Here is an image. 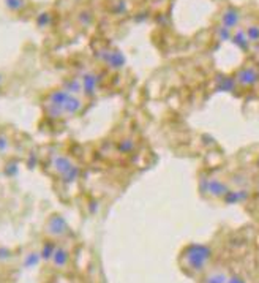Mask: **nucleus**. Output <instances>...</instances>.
<instances>
[{"mask_svg": "<svg viewBox=\"0 0 259 283\" xmlns=\"http://www.w3.org/2000/svg\"><path fill=\"white\" fill-rule=\"evenodd\" d=\"M239 21H240V16H239V11L235 8H228L221 16V23L225 24V27H228V29L235 27L239 24Z\"/></svg>", "mask_w": 259, "mask_h": 283, "instance_id": "6", "label": "nucleus"}, {"mask_svg": "<svg viewBox=\"0 0 259 283\" xmlns=\"http://www.w3.org/2000/svg\"><path fill=\"white\" fill-rule=\"evenodd\" d=\"M199 187H201L202 193H206V195L212 196V198H221V200L226 196V193L231 190L228 182L221 180V179H216V178H202Z\"/></svg>", "mask_w": 259, "mask_h": 283, "instance_id": "2", "label": "nucleus"}, {"mask_svg": "<svg viewBox=\"0 0 259 283\" xmlns=\"http://www.w3.org/2000/svg\"><path fill=\"white\" fill-rule=\"evenodd\" d=\"M258 163H259V155H258Z\"/></svg>", "mask_w": 259, "mask_h": 283, "instance_id": "13", "label": "nucleus"}, {"mask_svg": "<svg viewBox=\"0 0 259 283\" xmlns=\"http://www.w3.org/2000/svg\"><path fill=\"white\" fill-rule=\"evenodd\" d=\"M250 198V190L247 188H239V190H229L226 196L223 198V201L226 204H240L245 203Z\"/></svg>", "mask_w": 259, "mask_h": 283, "instance_id": "4", "label": "nucleus"}, {"mask_svg": "<svg viewBox=\"0 0 259 283\" xmlns=\"http://www.w3.org/2000/svg\"><path fill=\"white\" fill-rule=\"evenodd\" d=\"M52 263L55 267H64L67 266L68 263V252L65 249H62V247H59V249L54 250V255H52Z\"/></svg>", "mask_w": 259, "mask_h": 283, "instance_id": "8", "label": "nucleus"}, {"mask_svg": "<svg viewBox=\"0 0 259 283\" xmlns=\"http://www.w3.org/2000/svg\"><path fill=\"white\" fill-rule=\"evenodd\" d=\"M233 41H234V45H237L240 49H248L250 48V40H248L247 33H245L243 30H237L233 35Z\"/></svg>", "mask_w": 259, "mask_h": 283, "instance_id": "9", "label": "nucleus"}, {"mask_svg": "<svg viewBox=\"0 0 259 283\" xmlns=\"http://www.w3.org/2000/svg\"><path fill=\"white\" fill-rule=\"evenodd\" d=\"M245 33H247L248 40L253 41V43H258L259 41V26H250Z\"/></svg>", "mask_w": 259, "mask_h": 283, "instance_id": "11", "label": "nucleus"}, {"mask_svg": "<svg viewBox=\"0 0 259 283\" xmlns=\"http://www.w3.org/2000/svg\"><path fill=\"white\" fill-rule=\"evenodd\" d=\"M235 82L242 87H251L259 82V73L255 67H243L235 75Z\"/></svg>", "mask_w": 259, "mask_h": 283, "instance_id": "3", "label": "nucleus"}, {"mask_svg": "<svg viewBox=\"0 0 259 283\" xmlns=\"http://www.w3.org/2000/svg\"><path fill=\"white\" fill-rule=\"evenodd\" d=\"M258 70H259V63H258Z\"/></svg>", "mask_w": 259, "mask_h": 283, "instance_id": "14", "label": "nucleus"}, {"mask_svg": "<svg viewBox=\"0 0 259 283\" xmlns=\"http://www.w3.org/2000/svg\"><path fill=\"white\" fill-rule=\"evenodd\" d=\"M184 259L188 271L194 274L204 272L209 261L212 259V249H209L207 245L193 244L184 252Z\"/></svg>", "mask_w": 259, "mask_h": 283, "instance_id": "1", "label": "nucleus"}, {"mask_svg": "<svg viewBox=\"0 0 259 283\" xmlns=\"http://www.w3.org/2000/svg\"><path fill=\"white\" fill-rule=\"evenodd\" d=\"M228 283H247V280H245V279L242 277V275L235 274V275H231L229 280H228Z\"/></svg>", "mask_w": 259, "mask_h": 283, "instance_id": "12", "label": "nucleus"}, {"mask_svg": "<svg viewBox=\"0 0 259 283\" xmlns=\"http://www.w3.org/2000/svg\"><path fill=\"white\" fill-rule=\"evenodd\" d=\"M47 232L54 237H60L67 232V223L64 222L62 217H54L47 225Z\"/></svg>", "mask_w": 259, "mask_h": 283, "instance_id": "5", "label": "nucleus"}, {"mask_svg": "<svg viewBox=\"0 0 259 283\" xmlns=\"http://www.w3.org/2000/svg\"><path fill=\"white\" fill-rule=\"evenodd\" d=\"M229 275L226 271H211L209 272L202 283H228Z\"/></svg>", "mask_w": 259, "mask_h": 283, "instance_id": "7", "label": "nucleus"}, {"mask_svg": "<svg viewBox=\"0 0 259 283\" xmlns=\"http://www.w3.org/2000/svg\"><path fill=\"white\" fill-rule=\"evenodd\" d=\"M235 81L234 79H231V77H223V79L220 81V86L218 89L223 90V92H231L234 87H235Z\"/></svg>", "mask_w": 259, "mask_h": 283, "instance_id": "10", "label": "nucleus"}]
</instances>
